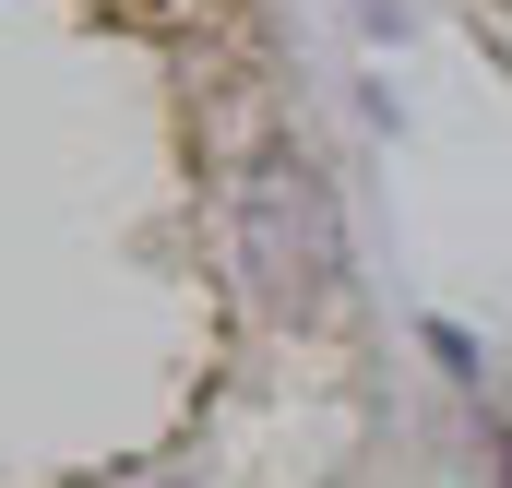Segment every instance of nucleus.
<instances>
[{"instance_id":"nucleus-2","label":"nucleus","mask_w":512,"mask_h":488,"mask_svg":"<svg viewBox=\"0 0 512 488\" xmlns=\"http://www.w3.org/2000/svg\"><path fill=\"white\" fill-rule=\"evenodd\" d=\"M120 12H191V0H120Z\"/></svg>"},{"instance_id":"nucleus-1","label":"nucleus","mask_w":512,"mask_h":488,"mask_svg":"<svg viewBox=\"0 0 512 488\" xmlns=\"http://www.w3.org/2000/svg\"><path fill=\"white\" fill-rule=\"evenodd\" d=\"M239 262H251L262 298H334V203H322V179L310 167H286V155H262L251 179H239Z\"/></svg>"}]
</instances>
